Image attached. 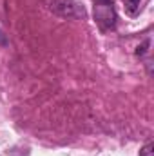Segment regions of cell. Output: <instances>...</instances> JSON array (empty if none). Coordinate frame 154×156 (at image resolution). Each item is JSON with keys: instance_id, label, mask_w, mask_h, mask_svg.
<instances>
[{"instance_id": "obj_6", "label": "cell", "mask_w": 154, "mask_h": 156, "mask_svg": "<svg viewBox=\"0 0 154 156\" xmlns=\"http://www.w3.org/2000/svg\"><path fill=\"white\" fill-rule=\"evenodd\" d=\"M0 44H5V37H4L2 33H0Z\"/></svg>"}, {"instance_id": "obj_1", "label": "cell", "mask_w": 154, "mask_h": 156, "mask_svg": "<svg viewBox=\"0 0 154 156\" xmlns=\"http://www.w3.org/2000/svg\"><path fill=\"white\" fill-rule=\"evenodd\" d=\"M94 20L103 31L114 29L116 11L113 0H94Z\"/></svg>"}, {"instance_id": "obj_2", "label": "cell", "mask_w": 154, "mask_h": 156, "mask_svg": "<svg viewBox=\"0 0 154 156\" xmlns=\"http://www.w3.org/2000/svg\"><path fill=\"white\" fill-rule=\"evenodd\" d=\"M51 9L64 18H80L85 16V9L82 5H78L75 0H53L51 2Z\"/></svg>"}, {"instance_id": "obj_4", "label": "cell", "mask_w": 154, "mask_h": 156, "mask_svg": "<svg viewBox=\"0 0 154 156\" xmlns=\"http://www.w3.org/2000/svg\"><path fill=\"white\" fill-rule=\"evenodd\" d=\"M152 149H154L152 142H149L147 145H143V147H142V151H140V156H152Z\"/></svg>"}, {"instance_id": "obj_3", "label": "cell", "mask_w": 154, "mask_h": 156, "mask_svg": "<svg viewBox=\"0 0 154 156\" xmlns=\"http://www.w3.org/2000/svg\"><path fill=\"white\" fill-rule=\"evenodd\" d=\"M140 2H142V0H123L127 13H129V15H136L138 9H140Z\"/></svg>"}, {"instance_id": "obj_5", "label": "cell", "mask_w": 154, "mask_h": 156, "mask_svg": "<svg viewBox=\"0 0 154 156\" xmlns=\"http://www.w3.org/2000/svg\"><path fill=\"white\" fill-rule=\"evenodd\" d=\"M147 45H149V42H145V44H143L142 47H138V49H136V55H138V56H140V55H143V53H145V47H147Z\"/></svg>"}]
</instances>
